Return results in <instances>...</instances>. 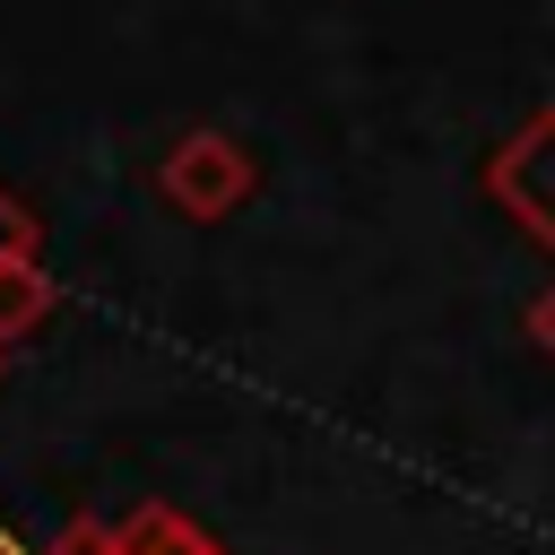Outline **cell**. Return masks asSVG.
<instances>
[{
	"label": "cell",
	"mask_w": 555,
	"mask_h": 555,
	"mask_svg": "<svg viewBox=\"0 0 555 555\" xmlns=\"http://www.w3.org/2000/svg\"><path fill=\"white\" fill-rule=\"evenodd\" d=\"M156 191H165L173 217H191V225H225V217L260 191V165H251V147H243L234 130L191 121V130H173V147L156 156Z\"/></svg>",
	"instance_id": "obj_1"
},
{
	"label": "cell",
	"mask_w": 555,
	"mask_h": 555,
	"mask_svg": "<svg viewBox=\"0 0 555 555\" xmlns=\"http://www.w3.org/2000/svg\"><path fill=\"white\" fill-rule=\"evenodd\" d=\"M486 199H494L529 243L555 251V104H538L529 121H512V130L494 139V156H486Z\"/></svg>",
	"instance_id": "obj_2"
},
{
	"label": "cell",
	"mask_w": 555,
	"mask_h": 555,
	"mask_svg": "<svg viewBox=\"0 0 555 555\" xmlns=\"http://www.w3.org/2000/svg\"><path fill=\"white\" fill-rule=\"evenodd\" d=\"M52 304H61V278L43 269V251L0 260V356H9V347H26V338L52 321Z\"/></svg>",
	"instance_id": "obj_3"
},
{
	"label": "cell",
	"mask_w": 555,
	"mask_h": 555,
	"mask_svg": "<svg viewBox=\"0 0 555 555\" xmlns=\"http://www.w3.org/2000/svg\"><path fill=\"white\" fill-rule=\"evenodd\" d=\"M113 555H225L191 512L173 503H139L130 520H113Z\"/></svg>",
	"instance_id": "obj_4"
},
{
	"label": "cell",
	"mask_w": 555,
	"mask_h": 555,
	"mask_svg": "<svg viewBox=\"0 0 555 555\" xmlns=\"http://www.w3.org/2000/svg\"><path fill=\"white\" fill-rule=\"evenodd\" d=\"M26 251H43V225H35V208L0 182V260H26Z\"/></svg>",
	"instance_id": "obj_5"
},
{
	"label": "cell",
	"mask_w": 555,
	"mask_h": 555,
	"mask_svg": "<svg viewBox=\"0 0 555 555\" xmlns=\"http://www.w3.org/2000/svg\"><path fill=\"white\" fill-rule=\"evenodd\" d=\"M43 555H113V529H104L95 512H78V520H69V529H61Z\"/></svg>",
	"instance_id": "obj_6"
},
{
	"label": "cell",
	"mask_w": 555,
	"mask_h": 555,
	"mask_svg": "<svg viewBox=\"0 0 555 555\" xmlns=\"http://www.w3.org/2000/svg\"><path fill=\"white\" fill-rule=\"evenodd\" d=\"M529 338L555 356V278H546V286H538V304H529Z\"/></svg>",
	"instance_id": "obj_7"
},
{
	"label": "cell",
	"mask_w": 555,
	"mask_h": 555,
	"mask_svg": "<svg viewBox=\"0 0 555 555\" xmlns=\"http://www.w3.org/2000/svg\"><path fill=\"white\" fill-rule=\"evenodd\" d=\"M0 364H9V356H0Z\"/></svg>",
	"instance_id": "obj_8"
}]
</instances>
